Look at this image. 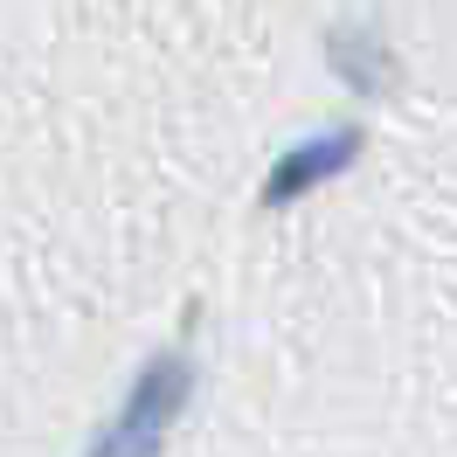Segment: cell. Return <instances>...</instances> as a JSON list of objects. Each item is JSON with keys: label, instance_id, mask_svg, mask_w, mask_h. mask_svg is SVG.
I'll return each instance as SVG.
<instances>
[{"label": "cell", "instance_id": "cell-2", "mask_svg": "<svg viewBox=\"0 0 457 457\" xmlns=\"http://www.w3.org/2000/svg\"><path fill=\"white\" fill-rule=\"evenodd\" d=\"M353 160H361V125H333V132H312V139H298L285 160H278V167L263 173L257 201H263V208H291V201H305L312 187L340 180Z\"/></svg>", "mask_w": 457, "mask_h": 457}, {"label": "cell", "instance_id": "cell-1", "mask_svg": "<svg viewBox=\"0 0 457 457\" xmlns=\"http://www.w3.org/2000/svg\"><path fill=\"white\" fill-rule=\"evenodd\" d=\"M195 402V353L187 346H160L145 353L132 388L118 395V409L104 416V429L84 444V457H160L167 451L173 423Z\"/></svg>", "mask_w": 457, "mask_h": 457}, {"label": "cell", "instance_id": "cell-3", "mask_svg": "<svg viewBox=\"0 0 457 457\" xmlns=\"http://www.w3.org/2000/svg\"><path fill=\"white\" fill-rule=\"evenodd\" d=\"M333 77H340L353 97H388L395 90V56L374 42V29H333Z\"/></svg>", "mask_w": 457, "mask_h": 457}]
</instances>
